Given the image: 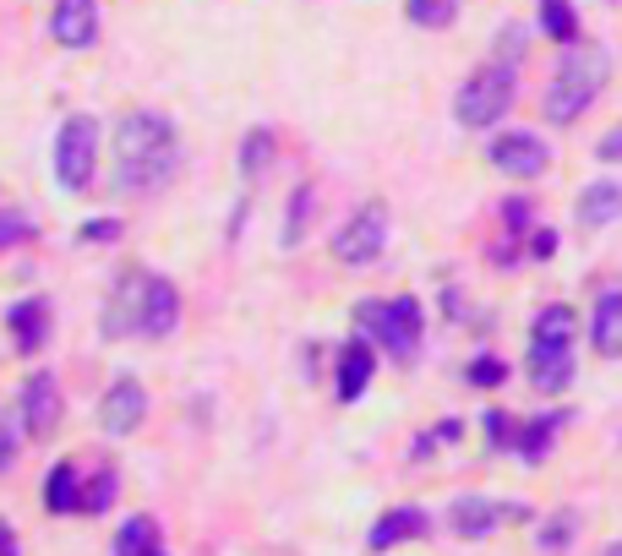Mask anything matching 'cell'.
<instances>
[{"instance_id": "6da1fadb", "label": "cell", "mask_w": 622, "mask_h": 556, "mask_svg": "<svg viewBox=\"0 0 622 556\" xmlns=\"http://www.w3.org/2000/svg\"><path fill=\"white\" fill-rule=\"evenodd\" d=\"M181 164V137L175 125L153 110H131L116 125V191L126 196H153L159 185H170Z\"/></svg>"}, {"instance_id": "7a4b0ae2", "label": "cell", "mask_w": 622, "mask_h": 556, "mask_svg": "<svg viewBox=\"0 0 622 556\" xmlns=\"http://www.w3.org/2000/svg\"><path fill=\"white\" fill-rule=\"evenodd\" d=\"M181 322V295L159 273H121L104 301V338H170Z\"/></svg>"}, {"instance_id": "3957f363", "label": "cell", "mask_w": 622, "mask_h": 556, "mask_svg": "<svg viewBox=\"0 0 622 556\" xmlns=\"http://www.w3.org/2000/svg\"><path fill=\"white\" fill-rule=\"evenodd\" d=\"M601 88H606V50L601 44H568L562 50L558 71H552V82H546V121L552 125H573L595 99H601Z\"/></svg>"}, {"instance_id": "277c9868", "label": "cell", "mask_w": 622, "mask_h": 556, "mask_svg": "<svg viewBox=\"0 0 622 556\" xmlns=\"http://www.w3.org/2000/svg\"><path fill=\"white\" fill-rule=\"evenodd\" d=\"M513 93H519V61H513V55H492V61L459 88L453 115H459V125L486 131V125H498L502 115L513 110Z\"/></svg>"}, {"instance_id": "5b68a950", "label": "cell", "mask_w": 622, "mask_h": 556, "mask_svg": "<svg viewBox=\"0 0 622 556\" xmlns=\"http://www.w3.org/2000/svg\"><path fill=\"white\" fill-rule=\"evenodd\" d=\"M355 322L367 327V338H372V344H382L393 361H415L421 333H427V316H421V301H415V295L367 301V306L355 311Z\"/></svg>"}, {"instance_id": "8992f818", "label": "cell", "mask_w": 622, "mask_h": 556, "mask_svg": "<svg viewBox=\"0 0 622 556\" xmlns=\"http://www.w3.org/2000/svg\"><path fill=\"white\" fill-rule=\"evenodd\" d=\"M382 246H388V208H382V202H361V208L339 224V235H333V256H339L344 267L377 262Z\"/></svg>"}, {"instance_id": "52a82bcc", "label": "cell", "mask_w": 622, "mask_h": 556, "mask_svg": "<svg viewBox=\"0 0 622 556\" xmlns=\"http://www.w3.org/2000/svg\"><path fill=\"white\" fill-rule=\"evenodd\" d=\"M93 164H99V121L93 115H71L56 137V175L66 191H82L93 181Z\"/></svg>"}, {"instance_id": "ba28073f", "label": "cell", "mask_w": 622, "mask_h": 556, "mask_svg": "<svg viewBox=\"0 0 622 556\" xmlns=\"http://www.w3.org/2000/svg\"><path fill=\"white\" fill-rule=\"evenodd\" d=\"M486 159L498 164L502 175H513V181H535V175L546 170L552 148H546L535 131H498L492 148H486Z\"/></svg>"}, {"instance_id": "9c48e42d", "label": "cell", "mask_w": 622, "mask_h": 556, "mask_svg": "<svg viewBox=\"0 0 622 556\" xmlns=\"http://www.w3.org/2000/svg\"><path fill=\"white\" fill-rule=\"evenodd\" d=\"M142 415H148V393H142V382L137 376H121V382H110V393H104V404H99V426L110 436H126L142 426Z\"/></svg>"}, {"instance_id": "30bf717a", "label": "cell", "mask_w": 622, "mask_h": 556, "mask_svg": "<svg viewBox=\"0 0 622 556\" xmlns=\"http://www.w3.org/2000/svg\"><path fill=\"white\" fill-rule=\"evenodd\" d=\"M22 426L33 436H50L61 426V387H56L50 371H33L22 382Z\"/></svg>"}, {"instance_id": "8fae6325", "label": "cell", "mask_w": 622, "mask_h": 556, "mask_svg": "<svg viewBox=\"0 0 622 556\" xmlns=\"http://www.w3.org/2000/svg\"><path fill=\"white\" fill-rule=\"evenodd\" d=\"M50 33L66 50H82L99 39V6L93 0H56V17H50Z\"/></svg>"}, {"instance_id": "7c38bea8", "label": "cell", "mask_w": 622, "mask_h": 556, "mask_svg": "<svg viewBox=\"0 0 622 556\" xmlns=\"http://www.w3.org/2000/svg\"><path fill=\"white\" fill-rule=\"evenodd\" d=\"M502 518H513V507H498V502H486V496H459V502H453V513H448L453 535H464V540L492 535Z\"/></svg>"}, {"instance_id": "4fadbf2b", "label": "cell", "mask_w": 622, "mask_h": 556, "mask_svg": "<svg viewBox=\"0 0 622 556\" xmlns=\"http://www.w3.org/2000/svg\"><path fill=\"white\" fill-rule=\"evenodd\" d=\"M372 371H377V355H372V338H350L344 350H339V398L344 404H355L361 393H367V382H372Z\"/></svg>"}, {"instance_id": "5bb4252c", "label": "cell", "mask_w": 622, "mask_h": 556, "mask_svg": "<svg viewBox=\"0 0 622 556\" xmlns=\"http://www.w3.org/2000/svg\"><path fill=\"white\" fill-rule=\"evenodd\" d=\"M432 529V518L421 507H393L372 524V552H388V546H404V540H421Z\"/></svg>"}, {"instance_id": "9a60e30c", "label": "cell", "mask_w": 622, "mask_h": 556, "mask_svg": "<svg viewBox=\"0 0 622 556\" xmlns=\"http://www.w3.org/2000/svg\"><path fill=\"white\" fill-rule=\"evenodd\" d=\"M573 219L584 224V230H606L612 219H622V185L618 181H595L579 191V208H573Z\"/></svg>"}, {"instance_id": "2e32d148", "label": "cell", "mask_w": 622, "mask_h": 556, "mask_svg": "<svg viewBox=\"0 0 622 556\" xmlns=\"http://www.w3.org/2000/svg\"><path fill=\"white\" fill-rule=\"evenodd\" d=\"M590 344H595V355H606V361H618L622 355V290H606V295L595 301Z\"/></svg>"}, {"instance_id": "e0dca14e", "label": "cell", "mask_w": 622, "mask_h": 556, "mask_svg": "<svg viewBox=\"0 0 622 556\" xmlns=\"http://www.w3.org/2000/svg\"><path fill=\"white\" fill-rule=\"evenodd\" d=\"M11 338H17V350L22 355H33V350H44V338H50V301H39V295H28L22 306H11Z\"/></svg>"}, {"instance_id": "ac0fdd59", "label": "cell", "mask_w": 622, "mask_h": 556, "mask_svg": "<svg viewBox=\"0 0 622 556\" xmlns=\"http://www.w3.org/2000/svg\"><path fill=\"white\" fill-rule=\"evenodd\" d=\"M530 382L541 393H562L573 382V355L568 350H530Z\"/></svg>"}, {"instance_id": "d6986e66", "label": "cell", "mask_w": 622, "mask_h": 556, "mask_svg": "<svg viewBox=\"0 0 622 556\" xmlns=\"http://www.w3.org/2000/svg\"><path fill=\"white\" fill-rule=\"evenodd\" d=\"M573 327H579L573 306H546L541 316H535V338H530V350H568V344H573Z\"/></svg>"}, {"instance_id": "ffe728a7", "label": "cell", "mask_w": 622, "mask_h": 556, "mask_svg": "<svg viewBox=\"0 0 622 556\" xmlns=\"http://www.w3.org/2000/svg\"><path fill=\"white\" fill-rule=\"evenodd\" d=\"M562 415H541V421H530V426H519V436H513V453L524 458V464H541L546 453H552V436H558Z\"/></svg>"}, {"instance_id": "44dd1931", "label": "cell", "mask_w": 622, "mask_h": 556, "mask_svg": "<svg viewBox=\"0 0 622 556\" xmlns=\"http://www.w3.org/2000/svg\"><path fill=\"white\" fill-rule=\"evenodd\" d=\"M153 552H159V524L148 513L126 518L121 535H116V556H153Z\"/></svg>"}, {"instance_id": "7402d4cb", "label": "cell", "mask_w": 622, "mask_h": 556, "mask_svg": "<svg viewBox=\"0 0 622 556\" xmlns=\"http://www.w3.org/2000/svg\"><path fill=\"white\" fill-rule=\"evenodd\" d=\"M44 507H50V513H77V507H82L77 464H56V469H50V486H44Z\"/></svg>"}, {"instance_id": "603a6c76", "label": "cell", "mask_w": 622, "mask_h": 556, "mask_svg": "<svg viewBox=\"0 0 622 556\" xmlns=\"http://www.w3.org/2000/svg\"><path fill=\"white\" fill-rule=\"evenodd\" d=\"M541 33H546V39H558V44H573V39H579L573 0H541Z\"/></svg>"}, {"instance_id": "cb8c5ba5", "label": "cell", "mask_w": 622, "mask_h": 556, "mask_svg": "<svg viewBox=\"0 0 622 556\" xmlns=\"http://www.w3.org/2000/svg\"><path fill=\"white\" fill-rule=\"evenodd\" d=\"M268 164H273V131L257 125V131H247V142H241V170L247 175H262Z\"/></svg>"}, {"instance_id": "d4e9b609", "label": "cell", "mask_w": 622, "mask_h": 556, "mask_svg": "<svg viewBox=\"0 0 622 556\" xmlns=\"http://www.w3.org/2000/svg\"><path fill=\"white\" fill-rule=\"evenodd\" d=\"M404 17H410L415 28H448V22L459 17V6H453V0H404Z\"/></svg>"}, {"instance_id": "484cf974", "label": "cell", "mask_w": 622, "mask_h": 556, "mask_svg": "<svg viewBox=\"0 0 622 556\" xmlns=\"http://www.w3.org/2000/svg\"><path fill=\"white\" fill-rule=\"evenodd\" d=\"M307 224H311V185H295V196H290V219H284V246H301Z\"/></svg>"}, {"instance_id": "4316f807", "label": "cell", "mask_w": 622, "mask_h": 556, "mask_svg": "<svg viewBox=\"0 0 622 556\" xmlns=\"http://www.w3.org/2000/svg\"><path fill=\"white\" fill-rule=\"evenodd\" d=\"M573 529H579V513L568 507V513H558V518H546V524H541V535H535V540H541V552H568Z\"/></svg>"}, {"instance_id": "83f0119b", "label": "cell", "mask_w": 622, "mask_h": 556, "mask_svg": "<svg viewBox=\"0 0 622 556\" xmlns=\"http://www.w3.org/2000/svg\"><path fill=\"white\" fill-rule=\"evenodd\" d=\"M116 502V469H99L88 486H82V513H104Z\"/></svg>"}, {"instance_id": "f1b7e54d", "label": "cell", "mask_w": 622, "mask_h": 556, "mask_svg": "<svg viewBox=\"0 0 622 556\" xmlns=\"http://www.w3.org/2000/svg\"><path fill=\"white\" fill-rule=\"evenodd\" d=\"M470 382L475 387H502L508 382V366H502L498 355H481V361H470Z\"/></svg>"}, {"instance_id": "f546056e", "label": "cell", "mask_w": 622, "mask_h": 556, "mask_svg": "<svg viewBox=\"0 0 622 556\" xmlns=\"http://www.w3.org/2000/svg\"><path fill=\"white\" fill-rule=\"evenodd\" d=\"M77 241H88V246H110V241H121V224H116V219H88V224L77 230Z\"/></svg>"}, {"instance_id": "4dcf8cb0", "label": "cell", "mask_w": 622, "mask_h": 556, "mask_svg": "<svg viewBox=\"0 0 622 556\" xmlns=\"http://www.w3.org/2000/svg\"><path fill=\"white\" fill-rule=\"evenodd\" d=\"M486 436H492V447H513V436H519L513 415L508 410H486Z\"/></svg>"}, {"instance_id": "1f68e13d", "label": "cell", "mask_w": 622, "mask_h": 556, "mask_svg": "<svg viewBox=\"0 0 622 556\" xmlns=\"http://www.w3.org/2000/svg\"><path fill=\"white\" fill-rule=\"evenodd\" d=\"M33 235V219L28 213H0V246H17Z\"/></svg>"}, {"instance_id": "d6a6232c", "label": "cell", "mask_w": 622, "mask_h": 556, "mask_svg": "<svg viewBox=\"0 0 622 556\" xmlns=\"http://www.w3.org/2000/svg\"><path fill=\"white\" fill-rule=\"evenodd\" d=\"M502 224H508V230H524V224H530V202H524V196H508V202H502Z\"/></svg>"}, {"instance_id": "836d02e7", "label": "cell", "mask_w": 622, "mask_h": 556, "mask_svg": "<svg viewBox=\"0 0 622 556\" xmlns=\"http://www.w3.org/2000/svg\"><path fill=\"white\" fill-rule=\"evenodd\" d=\"M595 153H601V159H606V164H622V121L612 125V131H606V137H601V148H595Z\"/></svg>"}, {"instance_id": "e575fe53", "label": "cell", "mask_w": 622, "mask_h": 556, "mask_svg": "<svg viewBox=\"0 0 622 556\" xmlns=\"http://www.w3.org/2000/svg\"><path fill=\"white\" fill-rule=\"evenodd\" d=\"M552 251H558V235H552V230H530V256H541V262H546Z\"/></svg>"}, {"instance_id": "d590c367", "label": "cell", "mask_w": 622, "mask_h": 556, "mask_svg": "<svg viewBox=\"0 0 622 556\" xmlns=\"http://www.w3.org/2000/svg\"><path fill=\"white\" fill-rule=\"evenodd\" d=\"M0 469H11V432L0 426Z\"/></svg>"}, {"instance_id": "8d00e7d4", "label": "cell", "mask_w": 622, "mask_h": 556, "mask_svg": "<svg viewBox=\"0 0 622 556\" xmlns=\"http://www.w3.org/2000/svg\"><path fill=\"white\" fill-rule=\"evenodd\" d=\"M459 432H464L459 421H442V426H437V436H442V442H459Z\"/></svg>"}, {"instance_id": "74e56055", "label": "cell", "mask_w": 622, "mask_h": 556, "mask_svg": "<svg viewBox=\"0 0 622 556\" xmlns=\"http://www.w3.org/2000/svg\"><path fill=\"white\" fill-rule=\"evenodd\" d=\"M0 556H17V540H11V529L0 524Z\"/></svg>"}, {"instance_id": "f35d334b", "label": "cell", "mask_w": 622, "mask_h": 556, "mask_svg": "<svg viewBox=\"0 0 622 556\" xmlns=\"http://www.w3.org/2000/svg\"><path fill=\"white\" fill-rule=\"evenodd\" d=\"M601 556H622V540H618V546H606V552H601Z\"/></svg>"}, {"instance_id": "ab89813d", "label": "cell", "mask_w": 622, "mask_h": 556, "mask_svg": "<svg viewBox=\"0 0 622 556\" xmlns=\"http://www.w3.org/2000/svg\"><path fill=\"white\" fill-rule=\"evenodd\" d=\"M153 556H164V552H153Z\"/></svg>"}]
</instances>
